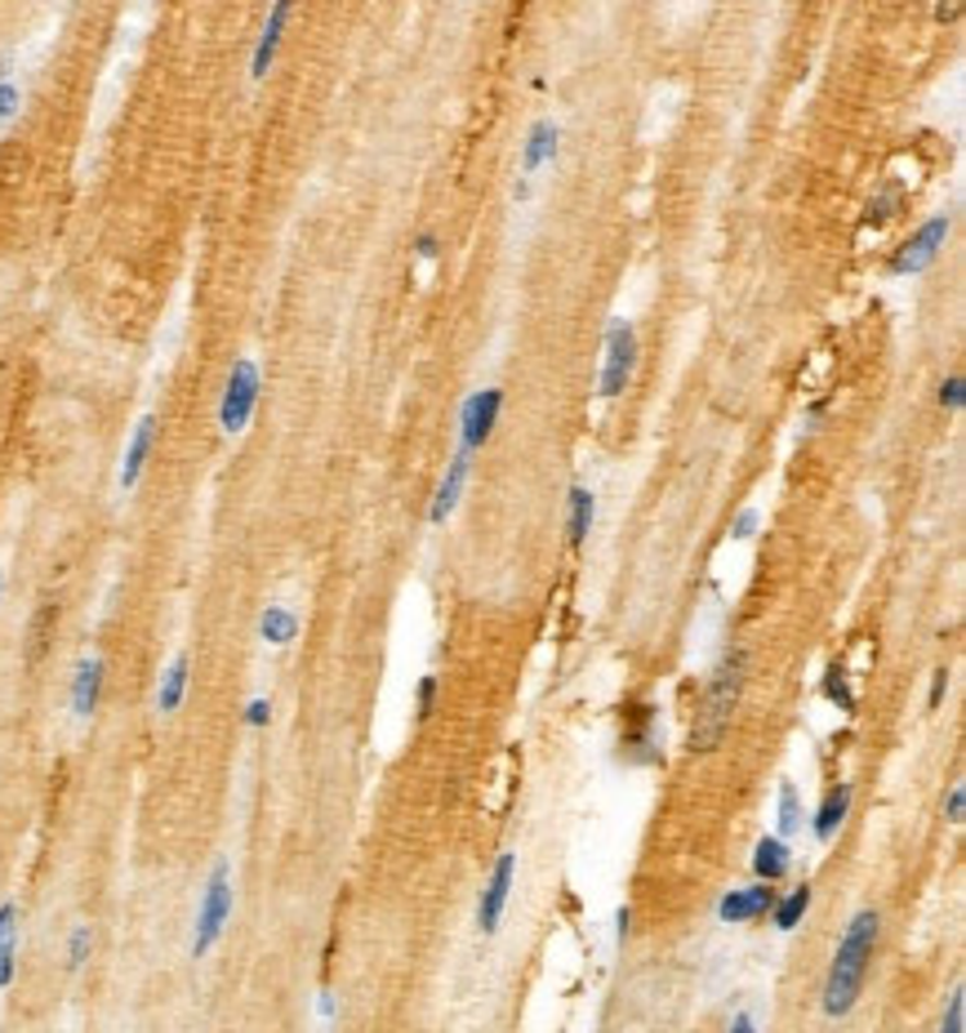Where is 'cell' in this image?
Returning a JSON list of instances; mask_svg holds the SVG:
<instances>
[{"label": "cell", "mask_w": 966, "mask_h": 1033, "mask_svg": "<svg viewBox=\"0 0 966 1033\" xmlns=\"http://www.w3.org/2000/svg\"><path fill=\"white\" fill-rule=\"evenodd\" d=\"M99 686H103V659H85L77 668V686H72V709L77 718H90L99 704Z\"/></svg>", "instance_id": "e0dca14e"}, {"label": "cell", "mask_w": 966, "mask_h": 1033, "mask_svg": "<svg viewBox=\"0 0 966 1033\" xmlns=\"http://www.w3.org/2000/svg\"><path fill=\"white\" fill-rule=\"evenodd\" d=\"M433 713H437V677H424V681H419V704H414V718L428 722Z\"/></svg>", "instance_id": "d4e9b609"}, {"label": "cell", "mask_w": 966, "mask_h": 1033, "mask_svg": "<svg viewBox=\"0 0 966 1033\" xmlns=\"http://www.w3.org/2000/svg\"><path fill=\"white\" fill-rule=\"evenodd\" d=\"M619 748H624V757L637 767H646L659 757V713L651 704H629L624 731H619Z\"/></svg>", "instance_id": "52a82bcc"}, {"label": "cell", "mask_w": 966, "mask_h": 1033, "mask_svg": "<svg viewBox=\"0 0 966 1033\" xmlns=\"http://www.w3.org/2000/svg\"><path fill=\"white\" fill-rule=\"evenodd\" d=\"M775 815H780V834H797L802 829V797H797V784H780V802H775Z\"/></svg>", "instance_id": "603a6c76"}, {"label": "cell", "mask_w": 966, "mask_h": 1033, "mask_svg": "<svg viewBox=\"0 0 966 1033\" xmlns=\"http://www.w3.org/2000/svg\"><path fill=\"white\" fill-rule=\"evenodd\" d=\"M757 521H762V517H757V508H744V513L731 521V535H735V539H752V535H757Z\"/></svg>", "instance_id": "f546056e"}, {"label": "cell", "mask_w": 966, "mask_h": 1033, "mask_svg": "<svg viewBox=\"0 0 966 1033\" xmlns=\"http://www.w3.org/2000/svg\"><path fill=\"white\" fill-rule=\"evenodd\" d=\"M419 254H424V259H433V254H437V237H433V232H424V237H419Z\"/></svg>", "instance_id": "d590c367"}, {"label": "cell", "mask_w": 966, "mask_h": 1033, "mask_svg": "<svg viewBox=\"0 0 966 1033\" xmlns=\"http://www.w3.org/2000/svg\"><path fill=\"white\" fill-rule=\"evenodd\" d=\"M468 463H472V450L463 446V450L450 459L441 486H437V500H433V508H428V521H433V526H441V521L455 513V504H459V495H463V481H468Z\"/></svg>", "instance_id": "8fae6325"}, {"label": "cell", "mask_w": 966, "mask_h": 1033, "mask_svg": "<svg viewBox=\"0 0 966 1033\" xmlns=\"http://www.w3.org/2000/svg\"><path fill=\"white\" fill-rule=\"evenodd\" d=\"M944 696H948V668H940V673L931 677V696H927V709L935 713V709L944 704Z\"/></svg>", "instance_id": "4dcf8cb0"}, {"label": "cell", "mask_w": 966, "mask_h": 1033, "mask_svg": "<svg viewBox=\"0 0 966 1033\" xmlns=\"http://www.w3.org/2000/svg\"><path fill=\"white\" fill-rule=\"evenodd\" d=\"M263 638L272 642V646H286L295 633H299V619L286 610V606H267V615H263Z\"/></svg>", "instance_id": "44dd1931"}, {"label": "cell", "mask_w": 966, "mask_h": 1033, "mask_svg": "<svg viewBox=\"0 0 966 1033\" xmlns=\"http://www.w3.org/2000/svg\"><path fill=\"white\" fill-rule=\"evenodd\" d=\"M771 905H775V891H771V882H762V877H757L752 886H739V891L722 895V905H717V918L735 927V922H752V918H767V914H771Z\"/></svg>", "instance_id": "30bf717a"}, {"label": "cell", "mask_w": 966, "mask_h": 1033, "mask_svg": "<svg viewBox=\"0 0 966 1033\" xmlns=\"http://www.w3.org/2000/svg\"><path fill=\"white\" fill-rule=\"evenodd\" d=\"M789 864H793V860H789V847H784V838H771V834H767L762 842L752 847V873L762 877V882H771V886H775V882L789 873Z\"/></svg>", "instance_id": "9a60e30c"}, {"label": "cell", "mask_w": 966, "mask_h": 1033, "mask_svg": "<svg viewBox=\"0 0 966 1033\" xmlns=\"http://www.w3.org/2000/svg\"><path fill=\"white\" fill-rule=\"evenodd\" d=\"M14 103H19V90H14L5 77H0V116H10V112H14Z\"/></svg>", "instance_id": "1f68e13d"}, {"label": "cell", "mask_w": 966, "mask_h": 1033, "mask_svg": "<svg viewBox=\"0 0 966 1033\" xmlns=\"http://www.w3.org/2000/svg\"><path fill=\"white\" fill-rule=\"evenodd\" d=\"M90 944H94V936H90V927H77V936H72V944H67V962H72V967H81V962H85V953H90Z\"/></svg>", "instance_id": "83f0119b"}, {"label": "cell", "mask_w": 966, "mask_h": 1033, "mask_svg": "<svg viewBox=\"0 0 966 1033\" xmlns=\"http://www.w3.org/2000/svg\"><path fill=\"white\" fill-rule=\"evenodd\" d=\"M744 681H748V655L726 651L722 664L709 677V691H704V704L695 713V726H690V753L722 748V739L731 731V718L739 709V696H744Z\"/></svg>", "instance_id": "7a4b0ae2"}, {"label": "cell", "mask_w": 966, "mask_h": 1033, "mask_svg": "<svg viewBox=\"0 0 966 1033\" xmlns=\"http://www.w3.org/2000/svg\"><path fill=\"white\" fill-rule=\"evenodd\" d=\"M962 815H966V789L953 784V789H948V802H944V819H948V824H962Z\"/></svg>", "instance_id": "f1b7e54d"}, {"label": "cell", "mask_w": 966, "mask_h": 1033, "mask_svg": "<svg viewBox=\"0 0 966 1033\" xmlns=\"http://www.w3.org/2000/svg\"><path fill=\"white\" fill-rule=\"evenodd\" d=\"M824 696L833 700L842 713H855V696H851V686H847V673H842V668H828V677H824Z\"/></svg>", "instance_id": "cb8c5ba5"}, {"label": "cell", "mask_w": 966, "mask_h": 1033, "mask_svg": "<svg viewBox=\"0 0 966 1033\" xmlns=\"http://www.w3.org/2000/svg\"><path fill=\"white\" fill-rule=\"evenodd\" d=\"M245 718H250V726H263V722H267V700H254Z\"/></svg>", "instance_id": "836d02e7"}, {"label": "cell", "mask_w": 966, "mask_h": 1033, "mask_svg": "<svg viewBox=\"0 0 966 1033\" xmlns=\"http://www.w3.org/2000/svg\"><path fill=\"white\" fill-rule=\"evenodd\" d=\"M183 691H187V655H179L174 664H170V673H165V681H161V713H174L179 704H183Z\"/></svg>", "instance_id": "7402d4cb"}, {"label": "cell", "mask_w": 966, "mask_h": 1033, "mask_svg": "<svg viewBox=\"0 0 966 1033\" xmlns=\"http://www.w3.org/2000/svg\"><path fill=\"white\" fill-rule=\"evenodd\" d=\"M629 918H633V914H629V905H624V909H619V914H614V931H619V940H624V936H629Z\"/></svg>", "instance_id": "e575fe53"}, {"label": "cell", "mask_w": 966, "mask_h": 1033, "mask_svg": "<svg viewBox=\"0 0 966 1033\" xmlns=\"http://www.w3.org/2000/svg\"><path fill=\"white\" fill-rule=\"evenodd\" d=\"M513 882H517V856L504 851L491 869V882L486 891H481V900H476V931L481 936H495L499 922H504V909H508V895H513Z\"/></svg>", "instance_id": "8992f818"}, {"label": "cell", "mask_w": 966, "mask_h": 1033, "mask_svg": "<svg viewBox=\"0 0 966 1033\" xmlns=\"http://www.w3.org/2000/svg\"><path fill=\"white\" fill-rule=\"evenodd\" d=\"M940 405H948V410H962V405H966V379H962V375L944 379V388H940Z\"/></svg>", "instance_id": "4316f807"}, {"label": "cell", "mask_w": 966, "mask_h": 1033, "mask_svg": "<svg viewBox=\"0 0 966 1033\" xmlns=\"http://www.w3.org/2000/svg\"><path fill=\"white\" fill-rule=\"evenodd\" d=\"M637 366V330L629 321H610L606 330V366H601V397H619Z\"/></svg>", "instance_id": "277c9868"}, {"label": "cell", "mask_w": 966, "mask_h": 1033, "mask_svg": "<svg viewBox=\"0 0 966 1033\" xmlns=\"http://www.w3.org/2000/svg\"><path fill=\"white\" fill-rule=\"evenodd\" d=\"M851 797H855L851 784H838V789L824 793V802H819V811H815V824H810V834H815L819 842H833V834L842 829V819H847V811H851Z\"/></svg>", "instance_id": "7c38bea8"}, {"label": "cell", "mask_w": 966, "mask_h": 1033, "mask_svg": "<svg viewBox=\"0 0 966 1033\" xmlns=\"http://www.w3.org/2000/svg\"><path fill=\"white\" fill-rule=\"evenodd\" d=\"M232 918V877H228V864H219L210 873V886H205V905H200V918H196V940H192V957H205L215 949V940L223 936V922Z\"/></svg>", "instance_id": "3957f363"}, {"label": "cell", "mask_w": 966, "mask_h": 1033, "mask_svg": "<svg viewBox=\"0 0 966 1033\" xmlns=\"http://www.w3.org/2000/svg\"><path fill=\"white\" fill-rule=\"evenodd\" d=\"M499 410H504V392H499V388L472 392V397L463 401V410H459V428H463V446H468V450H476V446H486V441H491Z\"/></svg>", "instance_id": "ba28073f"}, {"label": "cell", "mask_w": 966, "mask_h": 1033, "mask_svg": "<svg viewBox=\"0 0 966 1033\" xmlns=\"http://www.w3.org/2000/svg\"><path fill=\"white\" fill-rule=\"evenodd\" d=\"M152 437H157V420L148 415L143 424H138V433H134V441H129V455H125V468H120V486H125V491L138 481V472H143V463H148V455H152Z\"/></svg>", "instance_id": "2e32d148"}, {"label": "cell", "mask_w": 966, "mask_h": 1033, "mask_svg": "<svg viewBox=\"0 0 966 1033\" xmlns=\"http://www.w3.org/2000/svg\"><path fill=\"white\" fill-rule=\"evenodd\" d=\"M877 936H882V918L877 909H860L851 922H847V936L833 953V967H828V980H824V1015H847L864 989V976H869V962H873V949H877Z\"/></svg>", "instance_id": "6da1fadb"}, {"label": "cell", "mask_w": 966, "mask_h": 1033, "mask_svg": "<svg viewBox=\"0 0 966 1033\" xmlns=\"http://www.w3.org/2000/svg\"><path fill=\"white\" fill-rule=\"evenodd\" d=\"M810 882H802V886H793L789 895H775V905H771V918H775V931H793L802 918H806V909H810Z\"/></svg>", "instance_id": "ac0fdd59"}, {"label": "cell", "mask_w": 966, "mask_h": 1033, "mask_svg": "<svg viewBox=\"0 0 966 1033\" xmlns=\"http://www.w3.org/2000/svg\"><path fill=\"white\" fill-rule=\"evenodd\" d=\"M290 10H295V0H276V5H272L267 27H263L258 49H254V77H267V67H272L276 49H281V36H286V23H290Z\"/></svg>", "instance_id": "4fadbf2b"}, {"label": "cell", "mask_w": 966, "mask_h": 1033, "mask_svg": "<svg viewBox=\"0 0 966 1033\" xmlns=\"http://www.w3.org/2000/svg\"><path fill=\"white\" fill-rule=\"evenodd\" d=\"M944 241H948V215H935V219H927L900 250H895V259H890V272L895 277H913V272H922V267H931L935 263V254L944 250Z\"/></svg>", "instance_id": "5b68a950"}, {"label": "cell", "mask_w": 966, "mask_h": 1033, "mask_svg": "<svg viewBox=\"0 0 966 1033\" xmlns=\"http://www.w3.org/2000/svg\"><path fill=\"white\" fill-rule=\"evenodd\" d=\"M962 1015H966V994H962V989H953V998H948V1011H944L940 1029H944V1033H962Z\"/></svg>", "instance_id": "484cf974"}, {"label": "cell", "mask_w": 966, "mask_h": 1033, "mask_svg": "<svg viewBox=\"0 0 966 1033\" xmlns=\"http://www.w3.org/2000/svg\"><path fill=\"white\" fill-rule=\"evenodd\" d=\"M593 517H597V500H593V491L575 486V491H571V517H566L571 548H579V543L588 539V530H593Z\"/></svg>", "instance_id": "ffe728a7"}, {"label": "cell", "mask_w": 966, "mask_h": 1033, "mask_svg": "<svg viewBox=\"0 0 966 1033\" xmlns=\"http://www.w3.org/2000/svg\"><path fill=\"white\" fill-rule=\"evenodd\" d=\"M935 19H940V23H957V19H962V0H940Z\"/></svg>", "instance_id": "d6a6232c"}, {"label": "cell", "mask_w": 966, "mask_h": 1033, "mask_svg": "<svg viewBox=\"0 0 966 1033\" xmlns=\"http://www.w3.org/2000/svg\"><path fill=\"white\" fill-rule=\"evenodd\" d=\"M557 139H562V129L552 125V120H539L530 134H526V148H521V170L534 174L539 165H548L552 157H557Z\"/></svg>", "instance_id": "5bb4252c"}, {"label": "cell", "mask_w": 966, "mask_h": 1033, "mask_svg": "<svg viewBox=\"0 0 966 1033\" xmlns=\"http://www.w3.org/2000/svg\"><path fill=\"white\" fill-rule=\"evenodd\" d=\"M731 1029H735V1033H748V1029H757V1020H752V1015H731Z\"/></svg>", "instance_id": "8d00e7d4"}, {"label": "cell", "mask_w": 966, "mask_h": 1033, "mask_svg": "<svg viewBox=\"0 0 966 1033\" xmlns=\"http://www.w3.org/2000/svg\"><path fill=\"white\" fill-rule=\"evenodd\" d=\"M254 401H258V366L254 361H237L232 379H228V397H223V410L219 420L228 433H241L245 420L254 415Z\"/></svg>", "instance_id": "9c48e42d"}, {"label": "cell", "mask_w": 966, "mask_h": 1033, "mask_svg": "<svg viewBox=\"0 0 966 1033\" xmlns=\"http://www.w3.org/2000/svg\"><path fill=\"white\" fill-rule=\"evenodd\" d=\"M14 953H19V909L0 905V989L14 980Z\"/></svg>", "instance_id": "d6986e66"}]
</instances>
